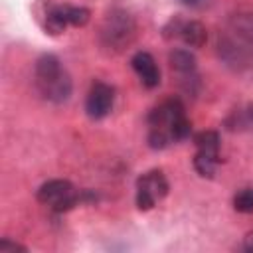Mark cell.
Returning <instances> with one entry per match:
<instances>
[{
	"label": "cell",
	"instance_id": "16",
	"mask_svg": "<svg viewBox=\"0 0 253 253\" xmlns=\"http://www.w3.org/2000/svg\"><path fill=\"white\" fill-rule=\"evenodd\" d=\"M243 251L253 253V231H249V233L243 237Z\"/></svg>",
	"mask_w": 253,
	"mask_h": 253
},
{
	"label": "cell",
	"instance_id": "9",
	"mask_svg": "<svg viewBox=\"0 0 253 253\" xmlns=\"http://www.w3.org/2000/svg\"><path fill=\"white\" fill-rule=\"evenodd\" d=\"M164 38L166 40H182L188 47H202L208 40L206 26L196 20H182V18H172L164 26Z\"/></svg>",
	"mask_w": 253,
	"mask_h": 253
},
{
	"label": "cell",
	"instance_id": "8",
	"mask_svg": "<svg viewBox=\"0 0 253 253\" xmlns=\"http://www.w3.org/2000/svg\"><path fill=\"white\" fill-rule=\"evenodd\" d=\"M170 184L162 170H150L136 180V208L140 211L152 210L160 200L166 198Z\"/></svg>",
	"mask_w": 253,
	"mask_h": 253
},
{
	"label": "cell",
	"instance_id": "1",
	"mask_svg": "<svg viewBox=\"0 0 253 253\" xmlns=\"http://www.w3.org/2000/svg\"><path fill=\"white\" fill-rule=\"evenodd\" d=\"M148 146L162 150L174 142H182L192 134V123L186 117V109L180 99H166L156 105L148 117Z\"/></svg>",
	"mask_w": 253,
	"mask_h": 253
},
{
	"label": "cell",
	"instance_id": "11",
	"mask_svg": "<svg viewBox=\"0 0 253 253\" xmlns=\"http://www.w3.org/2000/svg\"><path fill=\"white\" fill-rule=\"evenodd\" d=\"M168 61H170L172 71L180 77L182 87L188 93H192L194 91L192 83H198V65H196L194 53L188 49H172L168 55Z\"/></svg>",
	"mask_w": 253,
	"mask_h": 253
},
{
	"label": "cell",
	"instance_id": "13",
	"mask_svg": "<svg viewBox=\"0 0 253 253\" xmlns=\"http://www.w3.org/2000/svg\"><path fill=\"white\" fill-rule=\"evenodd\" d=\"M225 128L227 130H249V128H253V103H247L245 107L235 109L225 119Z\"/></svg>",
	"mask_w": 253,
	"mask_h": 253
},
{
	"label": "cell",
	"instance_id": "6",
	"mask_svg": "<svg viewBox=\"0 0 253 253\" xmlns=\"http://www.w3.org/2000/svg\"><path fill=\"white\" fill-rule=\"evenodd\" d=\"M194 144L198 148L194 156V168L200 176L211 178L219 166V146H221V136L217 130H202L194 134Z\"/></svg>",
	"mask_w": 253,
	"mask_h": 253
},
{
	"label": "cell",
	"instance_id": "5",
	"mask_svg": "<svg viewBox=\"0 0 253 253\" xmlns=\"http://www.w3.org/2000/svg\"><path fill=\"white\" fill-rule=\"evenodd\" d=\"M134 34H136V24L132 16L123 8H115L107 14L99 32V40L105 49L117 53L132 43Z\"/></svg>",
	"mask_w": 253,
	"mask_h": 253
},
{
	"label": "cell",
	"instance_id": "14",
	"mask_svg": "<svg viewBox=\"0 0 253 253\" xmlns=\"http://www.w3.org/2000/svg\"><path fill=\"white\" fill-rule=\"evenodd\" d=\"M233 208L239 213H253V188H245L235 194Z\"/></svg>",
	"mask_w": 253,
	"mask_h": 253
},
{
	"label": "cell",
	"instance_id": "2",
	"mask_svg": "<svg viewBox=\"0 0 253 253\" xmlns=\"http://www.w3.org/2000/svg\"><path fill=\"white\" fill-rule=\"evenodd\" d=\"M219 55L231 65L253 61V14H239L219 34Z\"/></svg>",
	"mask_w": 253,
	"mask_h": 253
},
{
	"label": "cell",
	"instance_id": "3",
	"mask_svg": "<svg viewBox=\"0 0 253 253\" xmlns=\"http://www.w3.org/2000/svg\"><path fill=\"white\" fill-rule=\"evenodd\" d=\"M34 83H36L38 93L45 101L55 103V105L65 103L71 97V91H73V83H71V77H69L67 69L51 53H45L36 61Z\"/></svg>",
	"mask_w": 253,
	"mask_h": 253
},
{
	"label": "cell",
	"instance_id": "17",
	"mask_svg": "<svg viewBox=\"0 0 253 253\" xmlns=\"http://www.w3.org/2000/svg\"><path fill=\"white\" fill-rule=\"evenodd\" d=\"M182 2H184L186 6H192V8H202L208 0H182Z\"/></svg>",
	"mask_w": 253,
	"mask_h": 253
},
{
	"label": "cell",
	"instance_id": "12",
	"mask_svg": "<svg viewBox=\"0 0 253 253\" xmlns=\"http://www.w3.org/2000/svg\"><path fill=\"white\" fill-rule=\"evenodd\" d=\"M130 65L146 89H154L160 85V69L148 51H136L130 59Z\"/></svg>",
	"mask_w": 253,
	"mask_h": 253
},
{
	"label": "cell",
	"instance_id": "15",
	"mask_svg": "<svg viewBox=\"0 0 253 253\" xmlns=\"http://www.w3.org/2000/svg\"><path fill=\"white\" fill-rule=\"evenodd\" d=\"M0 251L2 253H16V251H28L24 245L16 243V241H10V239H2L0 241Z\"/></svg>",
	"mask_w": 253,
	"mask_h": 253
},
{
	"label": "cell",
	"instance_id": "10",
	"mask_svg": "<svg viewBox=\"0 0 253 253\" xmlns=\"http://www.w3.org/2000/svg\"><path fill=\"white\" fill-rule=\"evenodd\" d=\"M113 103H115V87L105 81H93L85 99V111L89 119L93 121L105 119L111 113Z\"/></svg>",
	"mask_w": 253,
	"mask_h": 253
},
{
	"label": "cell",
	"instance_id": "4",
	"mask_svg": "<svg viewBox=\"0 0 253 253\" xmlns=\"http://www.w3.org/2000/svg\"><path fill=\"white\" fill-rule=\"evenodd\" d=\"M38 202L51 208L53 211L61 213V211H67L79 204H87V202H95L97 196L89 190H77L69 180H61V178H55V180H47L45 184H42L38 188V194H36Z\"/></svg>",
	"mask_w": 253,
	"mask_h": 253
},
{
	"label": "cell",
	"instance_id": "7",
	"mask_svg": "<svg viewBox=\"0 0 253 253\" xmlns=\"http://www.w3.org/2000/svg\"><path fill=\"white\" fill-rule=\"evenodd\" d=\"M91 12L83 6H73V4H53L45 10L43 26L49 34H61L67 26L81 28L89 22Z\"/></svg>",
	"mask_w": 253,
	"mask_h": 253
}]
</instances>
